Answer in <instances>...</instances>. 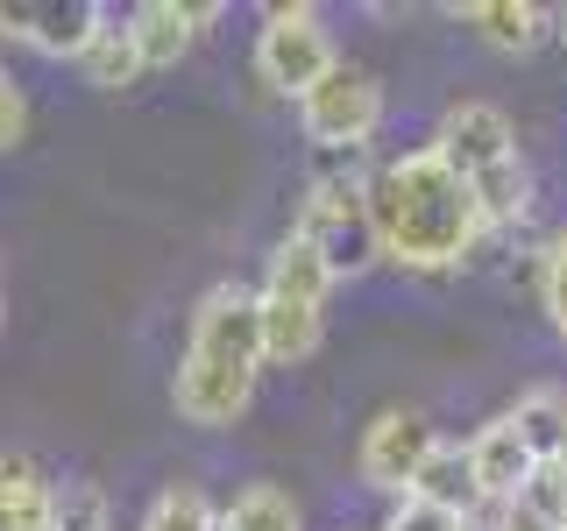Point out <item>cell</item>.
<instances>
[{
	"label": "cell",
	"instance_id": "obj_24",
	"mask_svg": "<svg viewBox=\"0 0 567 531\" xmlns=\"http://www.w3.org/2000/svg\"><path fill=\"white\" fill-rule=\"evenodd\" d=\"M383 531H468V518H454V510H440V503H419V496H398V510H390Z\"/></svg>",
	"mask_w": 567,
	"mask_h": 531
},
{
	"label": "cell",
	"instance_id": "obj_4",
	"mask_svg": "<svg viewBox=\"0 0 567 531\" xmlns=\"http://www.w3.org/2000/svg\"><path fill=\"white\" fill-rule=\"evenodd\" d=\"M440 447V433L425 425L419 412H404V404H390L362 425V439H354V475H362V489L377 496H412L425 454Z\"/></svg>",
	"mask_w": 567,
	"mask_h": 531
},
{
	"label": "cell",
	"instance_id": "obj_17",
	"mask_svg": "<svg viewBox=\"0 0 567 531\" xmlns=\"http://www.w3.org/2000/svg\"><path fill=\"white\" fill-rule=\"evenodd\" d=\"M79 79L93 85V93H128V85L142 79V58H135L128 22H114V14H106V29L85 43V58H79Z\"/></svg>",
	"mask_w": 567,
	"mask_h": 531
},
{
	"label": "cell",
	"instance_id": "obj_28",
	"mask_svg": "<svg viewBox=\"0 0 567 531\" xmlns=\"http://www.w3.org/2000/svg\"><path fill=\"white\" fill-rule=\"evenodd\" d=\"M554 468H560V482H567V447H560V460H554Z\"/></svg>",
	"mask_w": 567,
	"mask_h": 531
},
{
	"label": "cell",
	"instance_id": "obj_18",
	"mask_svg": "<svg viewBox=\"0 0 567 531\" xmlns=\"http://www.w3.org/2000/svg\"><path fill=\"white\" fill-rule=\"evenodd\" d=\"M220 518L235 531H306V510H298V496L284 482H241L235 496H227Z\"/></svg>",
	"mask_w": 567,
	"mask_h": 531
},
{
	"label": "cell",
	"instance_id": "obj_26",
	"mask_svg": "<svg viewBox=\"0 0 567 531\" xmlns=\"http://www.w3.org/2000/svg\"><path fill=\"white\" fill-rule=\"evenodd\" d=\"M220 22V0H192V29H213Z\"/></svg>",
	"mask_w": 567,
	"mask_h": 531
},
{
	"label": "cell",
	"instance_id": "obj_1",
	"mask_svg": "<svg viewBox=\"0 0 567 531\" xmlns=\"http://www.w3.org/2000/svg\"><path fill=\"white\" fill-rule=\"evenodd\" d=\"M369 220H377L383 262H404V270H454L489 235L483 206H475V185L433 142L383 164L377 191H369Z\"/></svg>",
	"mask_w": 567,
	"mask_h": 531
},
{
	"label": "cell",
	"instance_id": "obj_14",
	"mask_svg": "<svg viewBox=\"0 0 567 531\" xmlns=\"http://www.w3.org/2000/svg\"><path fill=\"white\" fill-rule=\"evenodd\" d=\"M128 22V35H135V58H142V71H171L177 58L192 50V8L185 0H142V8H128L121 14Z\"/></svg>",
	"mask_w": 567,
	"mask_h": 531
},
{
	"label": "cell",
	"instance_id": "obj_8",
	"mask_svg": "<svg viewBox=\"0 0 567 531\" xmlns=\"http://www.w3.org/2000/svg\"><path fill=\"white\" fill-rule=\"evenodd\" d=\"M433 149L447 156L461 177H483V170L518 156V128H511V114L496 100H454L433 128Z\"/></svg>",
	"mask_w": 567,
	"mask_h": 531
},
{
	"label": "cell",
	"instance_id": "obj_21",
	"mask_svg": "<svg viewBox=\"0 0 567 531\" xmlns=\"http://www.w3.org/2000/svg\"><path fill=\"white\" fill-rule=\"evenodd\" d=\"M213 524H220V503L199 482H185V475L164 482L150 496V510H142V531H213Z\"/></svg>",
	"mask_w": 567,
	"mask_h": 531
},
{
	"label": "cell",
	"instance_id": "obj_12",
	"mask_svg": "<svg viewBox=\"0 0 567 531\" xmlns=\"http://www.w3.org/2000/svg\"><path fill=\"white\" fill-rule=\"evenodd\" d=\"M256 305H262V362L277 368L312 362L319 333H327V305H298V298H277V291H256Z\"/></svg>",
	"mask_w": 567,
	"mask_h": 531
},
{
	"label": "cell",
	"instance_id": "obj_19",
	"mask_svg": "<svg viewBox=\"0 0 567 531\" xmlns=\"http://www.w3.org/2000/svg\"><path fill=\"white\" fill-rule=\"evenodd\" d=\"M468 185H475V206H483L489 235H496V227H518L525 212H532V164H525V156H511V164L468 177Z\"/></svg>",
	"mask_w": 567,
	"mask_h": 531
},
{
	"label": "cell",
	"instance_id": "obj_25",
	"mask_svg": "<svg viewBox=\"0 0 567 531\" xmlns=\"http://www.w3.org/2000/svg\"><path fill=\"white\" fill-rule=\"evenodd\" d=\"M29 142V93L14 79H0V156Z\"/></svg>",
	"mask_w": 567,
	"mask_h": 531
},
{
	"label": "cell",
	"instance_id": "obj_30",
	"mask_svg": "<svg viewBox=\"0 0 567 531\" xmlns=\"http://www.w3.org/2000/svg\"><path fill=\"white\" fill-rule=\"evenodd\" d=\"M0 319H8V305H0Z\"/></svg>",
	"mask_w": 567,
	"mask_h": 531
},
{
	"label": "cell",
	"instance_id": "obj_6",
	"mask_svg": "<svg viewBox=\"0 0 567 531\" xmlns=\"http://www.w3.org/2000/svg\"><path fill=\"white\" fill-rule=\"evenodd\" d=\"M319 256H327L333 277H362L383 262V241H377V220H369V199H348V191H306L298 206V227Z\"/></svg>",
	"mask_w": 567,
	"mask_h": 531
},
{
	"label": "cell",
	"instance_id": "obj_13",
	"mask_svg": "<svg viewBox=\"0 0 567 531\" xmlns=\"http://www.w3.org/2000/svg\"><path fill=\"white\" fill-rule=\"evenodd\" d=\"M333 277L327 270V256L306 241V235H284L277 248H270V262H262V283L256 291H277V298H298V305H327L333 298Z\"/></svg>",
	"mask_w": 567,
	"mask_h": 531
},
{
	"label": "cell",
	"instance_id": "obj_16",
	"mask_svg": "<svg viewBox=\"0 0 567 531\" xmlns=\"http://www.w3.org/2000/svg\"><path fill=\"white\" fill-rule=\"evenodd\" d=\"M511 425H518V439L532 447L539 468H554L560 447H567V389L560 383H532L518 404H511Z\"/></svg>",
	"mask_w": 567,
	"mask_h": 531
},
{
	"label": "cell",
	"instance_id": "obj_15",
	"mask_svg": "<svg viewBox=\"0 0 567 531\" xmlns=\"http://www.w3.org/2000/svg\"><path fill=\"white\" fill-rule=\"evenodd\" d=\"M50 496H58V482L43 475L35 454H0V531L50 524Z\"/></svg>",
	"mask_w": 567,
	"mask_h": 531
},
{
	"label": "cell",
	"instance_id": "obj_23",
	"mask_svg": "<svg viewBox=\"0 0 567 531\" xmlns=\"http://www.w3.org/2000/svg\"><path fill=\"white\" fill-rule=\"evenodd\" d=\"M539 305L554 319V333L567 341V227L539 248Z\"/></svg>",
	"mask_w": 567,
	"mask_h": 531
},
{
	"label": "cell",
	"instance_id": "obj_11",
	"mask_svg": "<svg viewBox=\"0 0 567 531\" xmlns=\"http://www.w3.org/2000/svg\"><path fill=\"white\" fill-rule=\"evenodd\" d=\"M412 496H419V503L454 510V518H468V524L489 510V503H483V482H475V460H468V447H461V439H440V447L425 454Z\"/></svg>",
	"mask_w": 567,
	"mask_h": 531
},
{
	"label": "cell",
	"instance_id": "obj_29",
	"mask_svg": "<svg viewBox=\"0 0 567 531\" xmlns=\"http://www.w3.org/2000/svg\"><path fill=\"white\" fill-rule=\"evenodd\" d=\"M213 531H235V524H227V518H220V524H213Z\"/></svg>",
	"mask_w": 567,
	"mask_h": 531
},
{
	"label": "cell",
	"instance_id": "obj_10",
	"mask_svg": "<svg viewBox=\"0 0 567 531\" xmlns=\"http://www.w3.org/2000/svg\"><path fill=\"white\" fill-rule=\"evenodd\" d=\"M454 22H461V29H475L489 50H504V58H525V50H539V43H546L554 14L532 8V0H461Z\"/></svg>",
	"mask_w": 567,
	"mask_h": 531
},
{
	"label": "cell",
	"instance_id": "obj_2",
	"mask_svg": "<svg viewBox=\"0 0 567 531\" xmlns=\"http://www.w3.org/2000/svg\"><path fill=\"white\" fill-rule=\"evenodd\" d=\"M262 376V305L248 283H213L192 305V333L171 376V412L199 433H227L248 404H256Z\"/></svg>",
	"mask_w": 567,
	"mask_h": 531
},
{
	"label": "cell",
	"instance_id": "obj_3",
	"mask_svg": "<svg viewBox=\"0 0 567 531\" xmlns=\"http://www.w3.org/2000/svg\"><path fill=\"white\" fill-rule=\"evenodd\" d=\"M341 71V50H333V29L312 0H277L262 8V29H256V79L284 100H306Z\"/></svg>",
	"mask_w": 567,
	"mask_h": 531
},
{
	"label": "cell",
	"instance_id": "obj_7",
	"mask_svg": "<svg viewBox=\"0 0 567 531\" xmlns=\"http://www.w3.org/2000/svg\"><path fill=\"white\" fill-rule=\"evenodd\" d=\"M106 29L100 0H0V35L29 43L35 58H85V43Z\"/></svg>",
	"mask_w": 567,
	"mask_h": 531
},
{
	"label": "cell",
	"instance_id": "obj_27",
	"mask_svg": "<svg viewBox=\"0 0 567 531\" xmlns=\"http://www.w3.org/2000/svg\"><path fill=\"white\" fill-rule=\"evenodd\" d=\"M554 35H560V50H567V8H560V14H554Z\"/></svg>",
	"mask_w": 567,
	"mask_h": 531
},
{
	"label": "cell",
	"instance_id": "obj_22",
	"mask_svg": "<svg viewBox=\"0 0 567 531\" xmlns=\"http://www.w3.org/2000/svg\"><path fill=\"white\" fill-rule=\"evenodd\" d=\"M50 524L58 531H114V503H106L100 482L71 475V482H58V496H50Z\"/></svg>",
	"mask_w": 567,
	"mask_h": 531
},
{
	"label": "cell",
	"instance_id": "obj_20",
	"mask_svg": "<svg viewBox=\"0 0 567 531\" xmlns=\"http://www.w3.org/2000/svg\"><path fill=\"white\" fill-rule=\"evenodd\" d=\"M377 177H383V164L369 156V142H348V149H312L306 191H348V199H369Z\"/></svg>",
	"mask_w": 567,
	"mask_h": 531
},
{
	"label": "cell",
	"instance_id": "obj_5",
	"mask_svg": "<svg viewBox=\"0 0 567 531\" xmlns=\"http://www.w3.org/2000/svg\"><path fill=\"white\" fill-rule=\"evenodd\" d=\"M298 121H306L312 149H348V142H369L383 128V79L362 64H341L319 93L298 100Z\"/></svg>",
	"mask_w": 567,
	"mask_h": 531
},
{
	"label": "cell",
	"instance_id": "obj_9",
	"mask_svg": "<svg viewBox=\"0 0 567 531\" xmlns=\"http://www.w3.org/2000/svg\"><path fill=\"white\" fill-rule=\"evenodd\" d=\"M468 460H475V482H483V503H518V489L539 475V460H532V447L518 439L511 412L489 418L483 433L468 439Z\"/></svg>",
	"mask_w": 567,
	"mask_h": 531
},
{
	"label": "cell",
	"instance_id": "obj_31",
	"mask_svg": "<svg viewBox=\"0 0 567 531\" xmlns=\"http://www.w3.org/2000/svg\"><path fill=\"white\" fill-rule=\"evenodd\" d=\"M0 79H8V71H0Z\"/></svg>",
	"mask_w": 567,
	"mask_h": 531
}]
</instances>
